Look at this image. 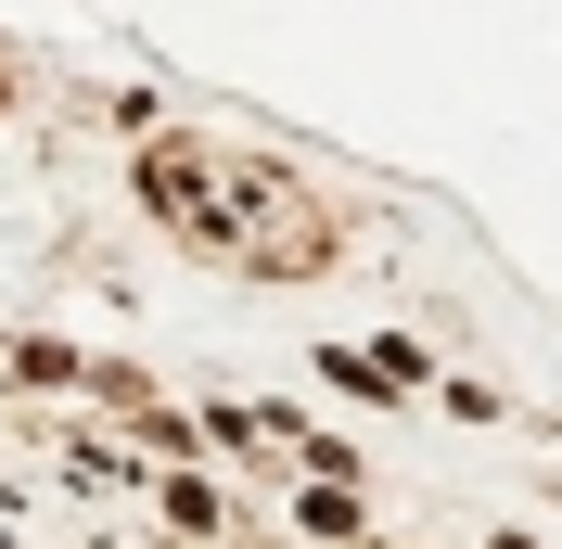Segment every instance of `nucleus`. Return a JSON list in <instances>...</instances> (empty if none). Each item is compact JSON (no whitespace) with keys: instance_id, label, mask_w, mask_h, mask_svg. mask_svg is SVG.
<instances>
[{"instance_id":"f257e3e1","label":"nucleus","mask_w":562,"mask_h":549,"mask_svg":"<svg viewBox=\"0 0 562 549\" xmlns=\"http://www.w3.org/2000/svg\"><path fill=\"white\" fill-rule=\"evenodd\" d=\"M140 192H154V205H179L205 243H231V205L205 192V167H192V154H154V167H140Z\"/></svg>"}]
</instances>
